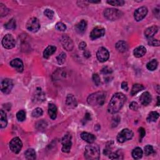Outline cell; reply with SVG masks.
I'll use <instances>...</instances> for the list:
<instances>
[{"label": "cell", "mask_w": 160, "mask_h": 160, "mask_svg": "<svg viewBox=\"0 0 160 160\" xmlns=\"http://www.w3.org/2000/svg\"><path fill=\"white\" fill-rule=\"evenodd\" d=\"M126 101V97L122 93H117L113 95L108 107V112L115 114L119 111Z\"/></svg>", "instance_id": "cell-1"}, {"label": "cell", "mask_w": 160, "mask_h": 160, "mask_svg": "<svg viewBox=\"0 0 160 160\" xmlns=\"http://www.w3.org/2000/svg\"><path fill=\"white\" fill-rule=\"evenodd\" d=\"M106 93L98 91L90 95L87 99L88 103L91 106H102L105 102Z\"/></svg>", "instance_id": "cell-2"}, {"label": "cell", "mask_w": 160, "mask_h": 160, "mask_svg": "<svg viewBox=\"0 0 160 160\" xmlns=\"http://www.w3.org/2000/svg\"><path fill=\"white\" fill-rule=\"evenodd\" d=\"M85 157L86 159H99L100 158V149L98 144L90 143L85 148Z\"/></svg>", "instance_id": "cell-3"}, {"label": "cell", "mask_w": 160, "mask_h": 160, "mask_svg": "<svg viewBox=\"0 0 160 160\" xmlns=\"http://www.w3.org/2000/svg\"><path fill=\"white\" fill-rule=\"evenodd\" d=\"M104 16L108 20L115 21L121 17L122 13L117 9L107 8L104 11Z\"/></svg>", "instance_id": "cell-4"}, {"label": "cell", "mask_w": 160, "mask_h": 160, "mask_svg": "<svg viewBox=\"0 0 160 160\" xmlns=\"http://www.w3.org/2000/svg\"><path fill=\"white\" fill-rule=\"evenodd\" d=\"M133 136V133L131 130H128V129H124L121 132L118 133L117 136V140L119 143H123L131 140Z\"/></svg>", "instance_id": "cell-5"}, {"label": "cell", "mask_w": 160, "mask_h": 160, "mask_svg": "<svg viewBox=\"0 0 160 160\" xmlns=\"http://www.w3.org/2000/svg\"><path fill=\"white\" fill-rule=\"evenodd\" d=\"M23 146L22 141L18 137H15L9 143V148L14 153L18 154Z\"/></svg>", "instance_id": "cell-6"}, {"label": "cell", "mask_w": 160, "mask_h": 160, "mask_svg": "<svg viewBox=\"0 0 160 160\" xmlns=\"http://www.w3.org/2000/svg\"><path fill=\"white\" fill-rule=\"evenodd\" d=\"M27 28L31 32H37L40 28V23L38 19L34 17L30 18L27 23Z\"/></svg>", "instance_id": "cell-7"}, {"label": "cell", "mask_w": 160, "mask_h": 160, "mask_svg": "<svg viewBox=\"0 0 160 160\" xmlns=\"http://www.w3.org/2000/svg\"><path fill=\"white\" fill-rule=\"evenodd\" d=\"M2 44L6 49H12L16 45V41L11 34H8L5 35L2 40Z\"/></svg>", "instance_id": "cell-8"}, {"label": "cell", "mask_w": 160, "mask_h": 160, "mask_svg": "<svg viewBox=\"0 0 160 160\" xmlns=\"http://www.w3.org/2000/svg\"><path fill=\"white\" fill-rule=\"evenodd\" d=\"M13 88V81L6 78L2 81L1 84V90L4 94H9Z\"/></svg>", "instance_id": "cell-9"}, {"label": "cell", "mask_w": 160, "mask_h": 160, "mask_svg": "<svg viewBox=\"0 0 160 160\" xmlns=\"http://www.w3.org/2000/svg\"><path fill=\"white\" fill-rule=\"evenodd\" d=\"M96 56L99 61L101 62V63H103V62H105L109 59L110 57L109 51H108V50L106 49L105 48L101 47L97 51Z\"/></svg>", "instance_id": "cell-10"}, {"label": "cell", "mask_w": 160, "mask_h": 160, "mask_svg": "<svg viewBox=\"0 0 160 160\" xmlns=\"http://www.w3.org/2000/svg\"><path fill=\"white\" fill-rule=\"evenodd\" d=\"M148 13V9L145 6H142L135 10L134 13V18L136 22H140L145 18Z\"/></svg>", "instance_id": "cell-11"}, {"label": "cell", "mask_w": 160, "mask_h": 160, "mask_svg": "<svg viewBox=\"0 0 160 160\" xmlns=\"http://www.w3.org/2000/svg\"><path fill=\"white\" fill-rule=\"evenodd\" d=\"M71 136L70 135H66L62 138V151L63 153H69L72 146V143L71 141Z\"/></svg>", "instance_id": "cell-12"}, {"label": "cell", "mask_w": 160, "mask_h": 160, "mask_svg": "<svg viewBox=\"0 0 160 160\" xmlns=\"http://www.w3.org/2000/svg\"><path fill=\"white\" fill-rule=\"evenodd\" d=\"M105 34V29L103 27H97L92 30L90 34V38L92 39H96L100 38Z\"/></svg>", "instance_id": "cell-13"}, {"label": "cell", "mask_w": 160, "mask_h": 160, "mask_svg": "<svg viewBox=\"0 0 160 160\" xmlns=\"http://www.w3.org/2000/svg\"><path fill=\"white\" fill-rule=\"evenodd\" d=\"M61 42L63 48L67 51H71L73 48V42L68 36H63L61 39Z\"/></svg>", "instance_id": "cell-14"}, {"label": "cell", "mask_w": 160, "mask_h": 160, "mask_svg": "<svg viewBox=\"0 0 160 160\" xmlns=\"http://www.w3.org/2000/svg\"><path fill=\"white\" fill-rule=\"evenodd\" d=\"M10 65L14 68L17 71L22 73L24 70V65L23 61L19 58H16L10 62Z\"/></svg>", "instance_id": "cell-15"}, {"label": "cell", "mask_w": 160, "mask_h": 160, "mask_svg": "<svg viewBox=\"0 0 160 160\" xmlns=\"http://www.w3.org/2000/svg\"><path fill=\"white\" fill-rule=\"evenodd\" d=\"M140 100L142 105L147 106L151 102L152 97L149 92H144L141 95Z\"/></svg>", "instance_id": "cell-16"}, {"label": "cell", "mask_w": 160, "mask_h": 160, "mask_svg": "<svg viewBox=\"0 0 160 160\" xmlns=\"http://www.w3.org/2000/svg\"><path fill=\"white\" fill-rule=\"evenodd\" d=\"M158 31V28L156 26H153V27L147 28L144 32V35L145 37L148 39L153 38V37L155 35Z\"/></svg>", "instance_id": "cell-17"}, {"label": "cell", "mask_w": 160, "mask_h": 160, "mask_svg": "<svg viewBox=\"0 0 160 160\" xmlns=\"http://www.w3.org/2000/svg\"><path fill=\"white\" fill-rule=\"evenodd\" d=\"M66 105L71 108H75L78 105L76 98L73 95H68L66 100Z\"/></svg>", "instance_id": "cell-18"}, {"label": "cell", "mask_w": 160, "mask_h": 160, "mask_svg": "<svg viewBox=\"0 0 160 160\" xmlns=\"http://www.w3.org/2000/svg\"><path fill=\"white\" fill-rule=\"evenodd\" d=\"M87 28V22L83 19L75 26V29L79 34H83Z\"/></svg>", "instance_id": "cell-19"}, {"label": "cell", "mask_w": 160, "mask_h": 160, "mask_svg": "<svg viewBox=\"0 0 160 160\" xmlns=\"http://www.w3.org/2000/svg\"><path fill=\"white\" fill-rule=\"evenodd\" d=\"M81 138L85 141L86 142L88 143H93L95 140L96 137L91 133H87V132H83L81 134Z\"/></svg>", "instance_id": "cell-20"}, {"label": "cell", "mask_w": 160, "mask_h": 160, "mask_svg": "<svg viewBox=\"0 0 160 160\" xmlns=\"http://www.w3.org/2000/svg\"><path fill=\"white\" fill-rule=\"evenodd\" d=\"M146 53V49L143 46H138L133 51L134 55L136 58H141L143 57L144 55H145Z\"/></svg>", "instance_id": "cell-21"}, {"label": "cell", "mask_w": 160, "mask_h": 160, "mask_svg": "<svg viewBox=\"0 0 160 160\" xmlns=\"http://www.w3.org/2000/svg\"><path fill=\"white\" fill-rule=\"evenodd\" d=\"M116 49L120 53H124L127 51L128 46L126 42L124 41H120L115 45Z\"/></svg>", "instance_id": "cell-22"}, {"label": "cell", "mask_w": 160, "mask_h": 160, "mask_svg": "<svg viewBox=\"0 0 160 160\" xmlns=\"http://www.w3.org/2000/svg\"><path fill=\"white\" fill-rule=\"evenodd\" d=\"M48 113L50 117L52 120H55L57 116V108L53 104V103H50L48 106Z\"/></svg>", "instance_id": "cell-23"}, {"label": "cell", "mask_w": 160, "mask_h": 160, "mask_svg": "<svg viewBox=\"0 0 160 160\" xmlns=\"http://www.w3.org/2000/svg\"><path fill=\"white\" fill-rule=\"evenodd\" d=\"M56 51V48L54 46H48L46 48L44 52H43V56L44 58H48L50 56L53 55Z\"/></svg>", "instance_id": "cell-24"}, {"label": "cell", "mask_w": 160, "mask_h": 160, "mask_svg": "<svg viewBox=\"0 0 160 160\" xmlns=\"http://www.w3.org/2000/svg\"><path fill=\"white\" fill-rule=\"evenodd\" d=\"M7 117L6 113H5L3 110H1L0 112V127L1 128H4L7 126Z\"/></svg>", "instance_id": "cell-25"}, {"label": "cell", "mask_w": 160, "mask_h": 160, "mask_svg": "<svg viewBox=\"0 0 160 160\" xmlns=\"http://www.w3.org/2000/svg\"><path fill=\"white\" fill-rule=\"evenodd\" d=\"M34 101H35L36 102L38 101V102H41L43 101V100L44 99V94L43 93L42 91H41V89L39 88H38L36 90V93H35V95H34Z\"/></svg>", "instance_id": "cell-26"}, {"label": "cell", "mask_w": 160, "mask_h": 160, "mask_svg": "<svg viewBox=\"0 0 160 160\" xmlns=\"http://www.w3.org/2000/svg\"><path fill=\"white\" fill-rule=\"evenodd\" d=\"M25 158L29 160H33L36 159L37 155H36V152L33 148H29L24 153Z\"/></svg>", "instance_id": "cell-27"}, {"label": "cell", "mask_w": 160, "mask_h": 160, "mask_svg": "<svg viewBox=\"0 0 160 160\" xmlns=\"http://www.w3.org/2000/svg\"><path fill=\"white\" fill-rule=\"evenodd\" d=\"M143 154V151L141 148L137 147L135 148L132 151V156L134 159H138L142 158Z\"/></svg>", "instance_id": "cell-28"}, {"label": "cell", "mask_w": 160, "mask_h": 160, "mask_svg": "<svg viewBox=\"0 0 160 160\" xmlns=\"http://www.w3.org/2000/svg\"><path fill=\"white\" fill-rule=\"evenodd\" d=\"M144 89V87L140 84H135L133 85L131 91V95L132 96H135L138 94L139 92L141 91Z\"/></svg>", "instance_id": "cell-29"}, {"label": "cell", "mask_w": 160, "mask_h": 160, "mask_svg": "<svg viewBox=\"0 0 160 160\" xmlns=\"http://www.w3.org/2000/svg\"><path fill=\"white\" fill-rule=\"evenodd\" d=\"M159 116V113H157L156 111H151L149 113L147 118V121L149 123L155 122L158 120Z\"/></svg>", "instance_id": "cell-30"}, {"label": "cell", "mask_w": 160, "mask_h": 160, "mask_svg": "<svg viewBox=\"0 0 160 160\" xmlns=\"http://www.w3.org/2000/svg\"><path fill=\"white\" fill-rule=\"evenodd\" d=\"M158 61L156 60H153L146 65V68L149 71L155 70L158 67Z\"/></svg>", "instance_id": "cell-31"}, {"label": "cell", "mask_w": 160, "mask_h": 160, "mask_svg": "<svg viewBox=\"0 0 160 160\" xmlns=\"http://www.w3.org/2000/svg\"><path fill=\"white\" fill-rule=\"evenodd\" d=\"M5 28L8 29H14L16 28V22L14 19H11L5 24Z\"/></svg>", "instance_id": "cell-32"}, {"label": "cell", "mask_w": 160, "mask_h": 160, "mask_svg": "<svg viewBox=\"0 0 160 160\" xmlns=\"http://www.w3.org/2000/svg\"><path fill=\"white\" fill-rule=\"evenodd\" d=\"M66 55L63 52L60 54L57 57H56V60H57V61L59 65H63L66 61Z\"/></svg>", "instance_id": "cell-33"}, {"label": "cell", "mask_w": 160, "mask_h": 160, "mask_svg": "<svg viewBox=\"0 0 160 160\" xmlns=\"http://www.w3.org/2000/svg\"><path fill=\"white\" fill-rule=\"evenodd\" d=\"M17 118L19 121H24L26 120V112L24 110L19 111L17 114Z\"/></svg>", "instance_id": "cell-34"}, {"label": "cell", "mask_w": 160, "mask_h": 160, "mask_svg": "<svg viewBox=\"0 0 160 160\" xmlns=\"http://www.w3.org/2000/svg\"><path fill=\"white\" fill-rule=\"evenodd\" d=\"M43 111L40 108H35V109L32 112V116L34 118H38L43 115Z\"/></svg>", "instance_id": "cell-35"}, {"label": "cell", "mask_w": 160, "mask_h": 160, "mask_svg": "<svg viewBox=\"0 0 160 160\" xmlns=\"http://www.w3.org/2000/svg\"><path fill=\"white\" fill-rule=\"evenodd\" d=\"M144 152L145 155L149 156L154 153V149L152 146L151 145H147L144 148Z\"/></svg>", "instance_id": "cell-36"}, {"label": "cell", "mask_w": 160, "mask_h": 160, "mask_svg": "<svg viewBox=\"0 0 160 160\" xmlns=\"http://www.w3.org/2000/svg\"><path fill=\"white\" fill-rule=\"evenodd\" d=\"M107 3L112 6H123L125 4V1L123 0H116V1H108Z\"/></svg>", "instance_id": "cell-37"}, {"label": "cell", "mask_w": 160, "mask_h": 160, "mask_svg": "<svg viewBox=\"0 0 160 160\" xmlns=\"http://www.w3.org/2000/svg\"><path fill=\"white\" fill-rule=\"evenodd\" d=\"M8 9L6 7L4 6V4L2 3H0V14H1V17H4L8 14Z\"/></svg>", "instance_id": "cell-38"}, {"label": "cell", "mask_w": 160, "mask_h": 160, "mask_svg": "<svg viewBox=\"0 0 160 160\" xmlns=\"http://www.w3.org/2000/svg\"><path fill=\"white\" fill-rule=\"evenodd\" d=\"M44 14L46 17H47L49 19H51L54 17L55 13L53 10H51L50 9H46L44 11Z\"/></svg>", "instance_id": "cell-39"}, {"label": "cell", "mask_w": 160, "mask_h": 160, "mask_svg": "<svg viewBox=\"0 0 160 160\" xmlns=\"http://www.w3.org/2000/svg\"><path fill=\"white\" fill-rule=\"evenodd\" d=\"M121 156H123L121 155V153L119 151H116L115 153H111L110 154L109 158L111 159H122V158H121Z\"/></svg>", "instance_id": "cell-40"}, {"label": "cell", "mask_w": 160, "mask_h": 160, "mask_svg": "<svg viewBox=\"0 0 160 160\" xmlns=\"http://www.w3.org/2000/svg\"><path fill=\"white\" fill-rule=\"evenodd\" d=\"M56 28L58 31H61V32H63L66 29V26L62 22H58L56 24Z\"/></svg>", "instance_id": "cell-41"}, {"label": "cell", "mask_w": 160, "mask_h": 160, "mask_svg": "<svg viewBox=\"0 0 160 160\" xmlns=\"http://www.w3.org/2000/svg\"><path fill=\"white\" fill-rule=\"evenodd\" d=\"M149 45H151L153 46H159V41L158 39H149L148 41Z\"/></svg>", "instance_id": "cell-42"}, {"label": "cell", "mask_w": 160, "mask_h": 160, "mask_svg": "<svg viewBox=\"0 0 160 160\" xmlns=\"http://www.w3.org/2000/svg\"><path fill=\"white\" fill-rule=\"evenodd\" d=\"M93 80L96 86H99L100 83H101V80H100V78L99 75L98 74H94L93 75Z\"/></svg>", "instance_id": "cell-43"}, {"label": "cell", "mask_w": 160, "mask_h": 160, "mask_svg": "<svg viewBox=\"0 0 160 160\" xmlns=\"http://www.w3.org/2000/svg\"><path fill=\"white\" fill-rule=\"evenodd\" d=\"M37 126L38 130H43V129H44L46 127V126H47V124H46L45 121H43V120H42V121H39L37 123Z\"/></svg>", "instance_id": "cell-44"}, {"label": "cell", "mask_w": 160, "mask_h": 160, "mask_svg": "<svg viewBox=\"0 0 160 160\" xmlns=\"http://www.w3.org/2000/svg\"><path fill=\"white\" fill-rule=\"evenodd\" d=\"M101 72L103 75H109L112 73V70L108 68V67H105L101 70Z\"/></svg>", "instance_id": "cell-45"}, {"label": "cell", "mask_w": 160, "mask_h": 160, "mask_svg": "<svg viewBox=\"0 0 160 160\" xmlns=\"http://www.w3.org/2000/svg\"><path fill=\"white\" fill-rule=\"evenodd\" d=\"M111 146H106V147L104 149V151H103V153H104L105 155H110V154L111 153Z\"/></svg>", "instance_id": "cell-46"}, {"label": "cell", "mask_w": 160, "mask_h": 160, "mask_svg": "<svg viewBox=\"0 0 160 160\" xmlns=\"http://www.w3.org/2000/svg\"><path fill=\"white\" fill-rule=\"evenodd\" d=\"M130 108L133 111H136L138 109V105L136 102H132L130 105Z\"/></svg>", "instance_id": "cell-47"}, {"label": "cell", "mask_w": 160, "mask_h": 160, "mask_svg": "<svg viewBox=\"0 0 160 160\" xmlns=\"http://www.w3.org/2000/svg\"><path fill=\"white\" fill-rule=\"evenodd\" d=\"M120 118L119 117H118V116H116L115 118V119H114V120H113V121L112 126L113 127H116L118 125V123H120Z\"/></svg>", "instance_id": "cell-48"}, {"label": "cell", "mask_w": 160, "mask_h": 160, "mask_svg": "<svg viewBox=\"0 0 160 160\" xmlns=\"http://www.w3.org/2000/svg\"><path fill=\"white\" fill-rule=\"evenodd\" d=\"M138 131H139V133H140V135L141 139H142L144 136H145L146 132H145V130H144V129L143 128H139Z\"/></svg>", "instance_id": "cell-49"}, {"label": "cell", "mask_w": 160, "mask_h": 160, "mask_svg": "<svg viewBox=\"0 0 160 160\" xmlns=\"http://www.w3.org/2000/svg\"><path fill=\"white\" fill-rule=\"evenodd\" d=\"M121 88L124 90H125V91H128V83H127V82H125V81H124L122 83V84H121Z\"/></svg>", "instance_id": "cell-50"}, {"label": "cell", "mask_w": 160, "mask_h": 160, "mask_svg": "<svg viewBox=\"0 0 160 160\" xmlns=\"http://www.w3.org/2000/svg\"><path fill=\"white\" fill-rule=\"evenodd\" d=\"M86 47V43L85 42H81L79 44V48L81 50H84Z\"/></svg>", "instance_id": "cell-51"}, {"label": "cell", "mask_w": 160, "mask_h": 160, "mask_svg": "<svg viewBox=\"0 0 160 160\" xmlns=\"http://www.w3.org/2000/svg\"><path fill=\"white\" fill-rule=\"evenodd\" d=\"M84 56H85V57H86L87 58H90V56H91V53H90V51L86 50L85 51V52H84Z\"/></svg>", "instance_id": "cell-52"}, {"label": "cell", "mask_w": 160, "mask_h": 160, "mask_svg": "<svg viewBox=\"0 0 160 160\" xmlns=\"http://www.w3.org/2000/svg\"><path fill=\"white\" fill-rule=\"evenodd\" d=\"M85 120L86 121H89V120H91V115L90 114V113H86V115H85Z\"/></svg>", "instance_id": "cell-53"}, {"label": "cell", "mask_w": 160, "mask_h": 160, "mask_svg": "<svg viewBox=\"0 0 160 160\" xmlns=\"http://www.w3.org/2000/svg\"><path fill=\"white\" fill-rule=\"evenodd\" d=\"M89 3H99L101 1H88Z\"/></svg>", "instance_id": "cell-54"}]
</instances>
